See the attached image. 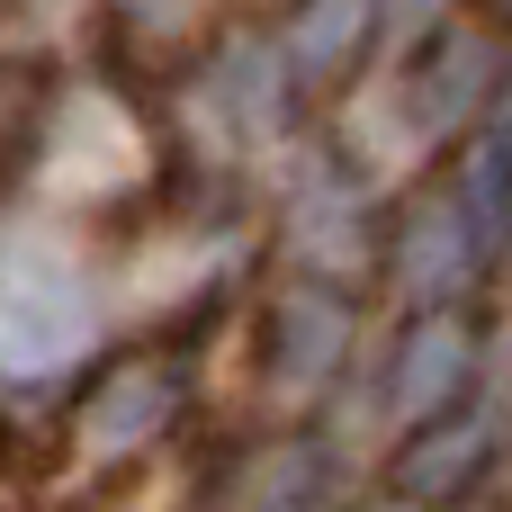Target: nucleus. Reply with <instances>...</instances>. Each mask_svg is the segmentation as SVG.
<instances>
[{"mask_svg": "<svg viewBox=\"0 0 512 512\" xmlns=\"http://www.w3.org/2000/svg\"><path fill=\"white\" fill-rule=\"evenodd\" d=\"M495 144H512V54H504V90H495Z\"/></svg>", "mask_w": 512, "mask_h": 512, "instance_id": "obj_10", "label": "nucleus"}, {"mask_svg": "<svg viewBox=\"0 0 512 512\" xmlns=\"http://www.w3.org/2000/svg\"><path fill=\"white\" fill-rule=\"evenodd\" d=\"M450 198L468 207V225H477V243L486 252H504L512 243V144H477L468 162H459V180H450Z\"/></svg>", "mask_w": 512, "mask_h": 512, "instance_id": "obj_8", "label": "nucleus"}, {"mask_svg": "<svg viewBox=\"0 0 512 512\" xmlns=\"http://www.w3.org/2000/svg\"><path fill=\"white\" fill-rule=\"evenodd\" d=\"M351 351V306L333 288H288L279 297V342H270V378L288 396H315L333 378V360Z\"/></svg>", "mask_w": 512, "mask_h": 512, "instance_id": "obj_6", "label": "nucleus"}, {"mask_svg": "<svg viewBox=\"0 0 512 512\" xmlns=\"http://www.w3.org/2000/svg\"><path fill=\"white\" fill-rule=\"evenodd\" d=\"M378 36V0H297L288 18V72L297 81H342Z\"/></svg>", "mask_w": 512, "mask_h": 512, "instance_id": "obj_7", "label": "nucleus"}, {"mask_svg": "<svg viewBox=\"0 0 512 512\" xmlns=\"http://www.w3.org/2000/svg\"><path fill=\"white\" fill-rule=\"evenodd\" d=\"M486 9H495V18H512V0H486Z\"/></svg>", "mask_w": 512, "mask_h": 512, "instance_id": "obj_11", "label": "nucleus"}, {"mask_svg": "<svg viewBox=\"0 0 512 512\" xmlns=\"http://www.w3.org/2000/svg\"><path fill=\"white\" fill-rule=\"evenodd\" d=\"M396 288H405V306L414 315H459V297L477 288V270L495 261L486 243H477V225H468V207L441 189V198H423L414 216H405V234H396Z\"/></svg>", "mask_w": 512, "mask_h": 512, "instance_id": "obj_1", "label": "nucleus"}, {"mask_svg": "<svg viewBox=\"0 0 512 512\" xmlns=\"http://www.w3.org/2000/svg\"><path fill=\"white\" fill-rule=\"evenodd\" d=\"M495 441H504V405H450V414H432L405 441V459H396V495L414 512H441L450 495H468L486 477Z\"/></svg>", "mask_w": 512, "mask_h": 512, "instance_id": "obj_3", "label": "nucleus"}, {"mask_svg": "<svg viewBox=\"0 0 512 512\" xmlns=\"http://www.w3.org/2000/svg\"><path fill=\"white\" fill-rule=\"evenodd\" d=\"M441 18H450V0H378V27H396L405 45L414 36H441Z\"/></svg>", "mask_w": 512, "mask_h": 512, "instance_id": "obj_9", "label": "nucleus"}, {"mask_svg": "<svg viewBox=\"0 0 512 512\" xmlns=\"http://www.w3.org/2000/svg\"><path fill=\"white\" fill-rule=\"evenodd\" d=\"M468 369H477V342H468V324H459V315H423V324L405 333V351H396V378H387V396H396V414L423 432L432 414L468 405Z\"/></svg>", "mask_w": 512, "mask_h": 512, "instance_id": "obj_4", "label": "nucleus"}, {"mask_svg": "<svg viewBox=\"0 0 512 512\" xmlns=\"http://www.w3.org/2000/svg\"><path fill=\"white\" fill-rule=\"evenodd\" d=\"M495 90H504V45L495 36H468V27H441L423 45V63L405 72V99H414V126L423 135H459L477 117H495Z\"/></svg>", "mask_w": 512, "mask_h": 512, "instance_id": "obj_2", "label": "nucleus"}, {"mask_svg": "<svg viewBox=\"0 0 512 512\" xmlns=\"http://www.w3.org/2000/svg\"><path fill=\"white\" fill-rule=\"evenodd\" d=\"M387 512H414V504H387Z\"/></svg>", "mask_w": 512, "mask_h": 512, "instance_id": "obj_12", "label": "nucleus"}, {"mask_svg": "<svg viewBox=\"0 0 512 512\" xmlns=\"http://www.w3.org/2000/svg\"><path fill=\"white\" fill-rule=\"evenodd\" d=\"M171 405H180V369L171 360H126L117 378L90 387L81 405V441L108 459V450H144L153 432H171Z\"/></svg>", "mask_w": 512, "mask_h": 512, "instance_id": "obj_5", "label": "nucleus"}]
</instances>
